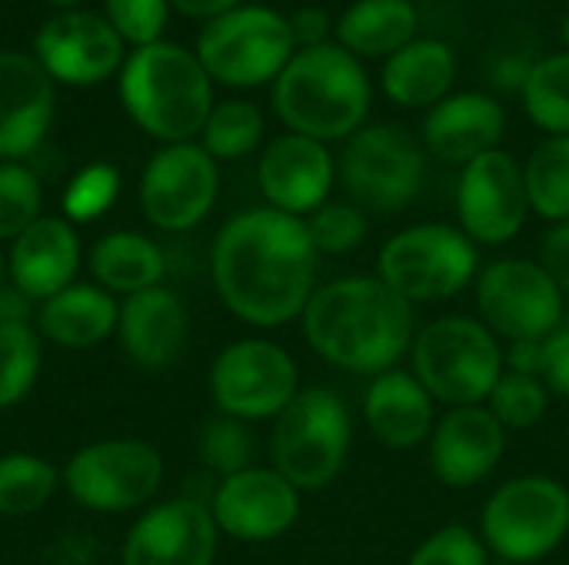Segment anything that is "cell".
I'll return each instance as SVG.
<instances>
[{"instance_id": "42", "label": "cell", "mask_w": 569, "mask_h": 565, "mask_svg": "<svg viewBox=\"0 0 569 565\" xmlns=\"http://www.w3.org/2000/svg\"><path fill=\"white\" fill-rule=\"evenodd\" d=\"M170 0H107V23L117 37L137 47L157 43L167 27Z\"/></svg>"}, {"instance_id": "10", "label": "cell", "mask_w": 569, "mask_h": 565, "mask_svg": "<svg viewBox=\"0 0 569 565\" xmlns=\"http://www.w3.org/2000/svg\"><path fill=\"white\" fill-rule=\"evenodd\" d=\"M473 300L477 316L507 346L543 340L567 323V293L533 256H497L483 263Z\"/></svg>"}, {"instance_id": "44", "label": "cell", "mask_w": 569, "mask_h": 565, "mask_svg": "<svg viewBox=\"0 0 569 565\" xmlns=\"http://www.w3.org/2000/svg\"><path fill=\"white\" fill-rule=\"evenodd\" d=\"M290 23V33H293V43L297 50H307V47H320V43H330V33L337 27V20L323 10V7H300L287 17Z\"/></svg>"}, {"instance_id": "36", "label": "cell", "mask_w": 569, "mask_h": 565, "mask_svg": "<svg viewBox=\"0 0 569 565\" xmlns=\"http://www.w3.org/2000/svg\"><path fill=\"white\" fill-rule=\"evenodd\" d=\"M253 453H257V440L250 433V423H240L223 413L207 420L197 436V456H200L203 470L220 480H227L240 470H250Z\"/></svg>"}, {"instance_id": "15", "label": "cell", "mask_w": 569, "mask_h": 565, "mask_svg": "<svg viewBox=\"0 0 569 565\" xmlns=\"http://www.w3.org/2000/svg\"><path fill=\"white\" fill-rule=\"evenodd\" d=\"M220 193L217 160L200 143H167L157 150L140 176V210L150 226L163 233H187L200 226Z\"/></svg>"}, {"instance_id": "12", "label": "cell", "mask_w": 569, "mask_h": 565, "mask_svg": "<svg viewBox=\"0 0 569 565\" xmlns=\"http://www.w3.org/2000/svg\"><path fill=\"white\" fill-rule=\"evenodd\" d=\"M207 390L217 413L233 416L240 423H273L303 386L297 360L280 343L263 336H243L227 343L213 356Z\"/></svg>"}, {"instance_id": "45", "label": "cell", "mask_w": 569, "mask_h": 565, "mask_svg": "<svg viewBox=\"0 0 569 565\" xmlns=\"http://www.w3.org/2000/svg\"><path fill=\"white\" fill-rule=\"evenodd\" d=\"M33 313H37V303H30L17 286H10V283L0 286V326L30 323Z\"/></svg>"}, {"instance_id": "49", "label": "cell", "mask_w": 569, "mask_h": 565, "mask_svg": "<svg viewBox=\"0 0 569 565\" xmlns=\"http://www.w3.org/2000/svg\"><path fill=\"white\" fill-rule=\"evenodd\" d=\"M3 280H7V256H3V250H0V286H3Z\"/></svg>"}, {"instance_id": "33", "label": "cell", "mask_w": 569, "mask_h": 565, "mask_svg": "<svg viewBox=\"0 0 569 565\" xmlns=\"http://www.w3.org/2000/svg\"><path fill=\"white\" fill-rule=\"evenodd\" d=\"M263 143V113L250 100H223L213 103L203 130L200 147L220 163V160H243Z\"/></svg>"}, {"instance_id": "29", "label": "cell", "mask_w": 569, "mask_h": 565, "mask_svg": "<svg viewBox=\"0 0 569 565\" xmlns=\"http://www.w3.org/2000/svg\"><path fill=\"white\" fill-rule=\"evenodd\" d=\"M90 276L110 296H133L150 286H160L167 276L163 250L133 230H113L100 236L90 250Z\"/></svg>"}, {"instance_id": "7", "label": "cell", "mask_w": 569, "mask_h": 565, "mask_svg": "<svg viewBox=\"0 0 569 565\" xmlns=\"http://www.w3.org/2000/svg\"><path fill=\"white\" fill-rule=\"evenodd\" d=\"M480 266V246L457 223H410L377 253V276L413 310L457 300Z\"/></svg>"}, {"instance_id": "34", "label": "cell", "mask_w": 569, "mask_h": 565, "mask_svg": "<svg viewBox=\"0 0 569 565\" xmlns=\"http://www.w3.org/2000/svg\"><path fill=\"white\" fill-rule=\"evenodd\" d=\"M40 333L33 323L0 326V410L23 403L40 376Z\"/></svg>"}, {"instance_id": "18", "label": "cell", "mask_w": 569, "mask_h": 565, "mask_svg": "<svg viewBox=\"0 0 569 565\" xmlns=\"http://www.w3.org/2000/svg\"><path fill=\"white\" fill-rule=\"evenodd\" d=\"M33 50L50 80L73 87H93L123 67V40L93 10H63L47 20L37 30Z\"/></svg>"}, {"instance_id": "23", "label": "cell", "mask_w": 569, "mask_h": 565, "mask_svg": "<svg viewBox=\"0 0 569 565\" xmlns=\"http://www.w3.org/2000/svg\"><path fill=\"white\" fill-rule=\"evenodd\" d=\"M187 336H190L187 303L167 283L123 296L117 316V340L133 366L147 373H160L173 366L183 356Z\"/></svg>"}, {"instance_id": "11", "label": "cell", "mask_w": 569, "mask_h": 565, "mask_svg": "<svg viewBox=\"0 0 569 565\" xmlns=\"http://www.w3.org/2000/svg\"><path fill=\"white\" fill-rule=\"evenodd\" d=\"M293 53L297 43L287 17L260 3H243L207 20L197 37V60L210 80L237 90L273 83Z\"/></svg>"}, {"instance_id": "25", "label": "cell", "mask_w": 569, "mask_h": 565, "mask_svg": "<svg viewBox=\"0 0 569 565\" xmlns=\"http://www.w3.org/2000/svg\"><path fill=\"white\" fill-rule=\"evenodd\" d=\"M77 270L80 236L67 216H40L10 243L7 253V280L30 303H43L77 283Z\"/></svg>"}, {"instance_id": "27", "label": "cell", "mask_w": 569, "mask_h": 565, "mask_svg": "<svg viewBox=\"0 0 569 565\" xmlns=\"http://www.w3.org/2000/svg\"><path fill=\"white\" fill-rule=\"evenodd\" d=\"M457 53L437 37H417L403 50L383 60L380 87L390 103L407 110H430L453 93L457 83Z\"/></svg>"}, {"instance_id": "39", "label": "cell", "mask_w": 569, "mask_h": 565, "mask_svg": "<svg viewBox=\"0 0 569 565\" xmlns=\"http://www.w3.org/2000/svg\"><path fill=\"white\" fill-rule=\"evenodd\" d=\"M43 190L30 167L0 163V240H17L40 220Z\"/></svg>"}, {"instance_id": "38", "label": "cell", "mask_w": 569, "mask_h": 565, "mask_svg": "<svg viewBox=\"0 0 569 565\" xmlns=\"http://www.w3.org/2000/svg\"><path fill=\"white\" fill-rule=\"evenodd\" d=\"M303 223L320 256H347L360 250L370 233V216L350 200H327Z\"/></svg>"}, {"instance_id": "28", "label": "cell", "mask_w": 569, "mask_h": 565, "mask_svg": "<svg viewBox=\"0 0 569 565\" xmlns=\"http://www.w3.org/2000/svg\"><path fill=\"white\" fill-rule=\"evenodd\" d=\"M420 13L413 0H353L333 27V37L353 57H393L417 40Z\"/></svg>"}, {"instance_id": "22", "label": "cell", "mask_w": 569, "mask_h": 565, "mask_svg": "<svg viewBox=\"0 0 569 565\" xmlns=\"http://www.w3.org/2000/svg\"><path fill=\"white\" fill-rule=\"evenodd\" d=\"M53 103V80L37 57L0 53V163H20L43 143Z\"/></svg>"}, {"instance_id": "20", "label": "cell", "mask_w": 569, "mask_h": 565, "mask_svg": "<svg viewBox=\"0 0 569 565\" xmlns=\"http://www.w3.org/2000/svg\"><path fill=\"white\" fill-rule=\"evenodd\" d=\"M333 183H337V157L320 140L300 133H280L260 153L257 186L267 206L280 213L307 220L313 210H320L330 200Z\"/></svg>"}, {"instance_id": "19", "label": "cell", "mask_w": 569, "mask_h": 565, "mask_svg": "<svg viewBox=\"0 0 569 565\" xmlns=\"http://www.w3.org/2000/svg\"><path fill=\"white\" fill-rule=\"evenodd\" d=\"M507 436L510 433L487 406H453L437 420L427 440L430 473L447 490H473L503 463Z\"/></svg>"}, {"instance_id": "3", "label": "cell", "mask_w": 569, "mask_h": 565, "mask_svg": "<svg viewBox=\"0 0 569 565\" xmlns=\"http://www.w3.org/2000/svg\"><path fill=\"white\" fill-rule=\"evenodd\" d=\"M373 87L360 57L337 40L297 50L283 73L273 80V110L287 133L320 143L350 140L367 127Z\"/></svg>"}, {"instance_id": "14", "label": "cell", "mask_w": 569, "mask_h": 565, "mask_svg": "<svg viewBox=\"0 0 569 565\" xmlns=\"http://www.w3.org/2000/svg\"><path fill=\"white\" fill-rule=\"evenodd\" d=\"M533 216L523 163L507 150H490L467 163L457 180V226L477 246L513 243Z\"/></svg>"}, {"instance_id": "47", "label": "cell", "mask_w": 569, "mask_h": 565, "mask_svg": "<svg viewBox=\"0 0 569 565\" xmlns=\"http://www.w3.org/2000/svg\"><path fill=\"white\" fill-rule=\"evenodd\" d=\"M560 37H563V43H567L569 50V10L563 13V20H560Z\"/></svg>"}, {"instance_id": "16", "label": "cell", "mask_w": 569, "mask_h": 565, "mask_svg": "<svg viewBox=\"0 0 569 565\" xmlns=\"http://www.w3.org/2000/svg\"><path fill=\"white\" fill-rule=\"evenodd\" d=\"M207 506L220 536L237 543H273L300 523L303 493L273 466L253 463L250 470L217 480Z\"/></svg>"}, {"instance_id": "17", "label": "cell", "mask_w": 569, "mask_h": 565, "mask_svg": "<svg viewBox=\"0 0 569 565\" xmlns=\"http://www.w3.org/2000/svg\"><path fill=\"white\" fill-rule=\"evenodd\" d=\"M220 529L193 496L150 506L127 533L120 565H213Z\"/></svg>"}, {"instance_id": "41", "label": "cell", "mask_w": 569, "mask_h": 565, "mask_svg": "<svg viewBox=\"0 0 569 565\" xmlns=\"http://www.w3.org/2000/svg\"><path fill=\"white\" fill-rule=\"evenodd\" d=\"M117 193H120V173L110 163H90L70 180L63 193V213L70 223L97 220L113 206Z\"/></svg>"}, {"instance_id": "31", "label": "cell", "mask_w": 569, "mask_h": 565, "mask_svg": "<svg viewBox=\"0 0 569 565\" xmlns=\"http://www.w3.org/2000/svg\"><path fill=\"white\" fill-rule=\"evenodd\" d=\"M60 490V470L37 453L0 456V516L20 519L40 513Z\"/></svg>"}, {"instance_id": "9", "label": "cell", "mask_w": 569, "mask_h": 565, "mask_svg": "<svg viewBox=\"0 0 569 565\" xmlns=\"http://www.w3.org/2000/svg\"><path fill=\"white\" fill-rule=\"evenodd\" d=\"M423 143L397 123H367L337 157V180L350 203L370 213L407 210L427 183Z\"/></svg>"}, {"instance_id": "35", "label": "cell", "mask_w": 569, "mask_h": 565, "mask_svg": "<svg viewBox=\"0 0 569 565\" xmlns=\"http://www.w3.org/2000/svg\"><path fill=\"white\" fill-rule=\"evenodd\" d=\"M550 400L553 396L540 380L507 370L483 406L497 416V423L507 433H527V430H533V426H540L547 420Z\"/></svg>"}, {"instance_id": "21", "label": "cell", "mask_w": 569, "mask_h": 565, "mask_svg": "<svg viewBox=\"0 0 569 565\" xmlns=\"http://www.w3.org/2000/svg\"><path fill=\"white\" fill-rule=\"evenodd\" d=\"M507 133V110L497 97L483 90H453L437 107L427 110L420 127V143L427 157L467 167L477 157L500 150Z\"/></svg>"}, {"instance_id": "13", "label": "cell", "mask_w": 569, "mask_h": 565, "mask_svg": "<svg viewBox=\"0 0 569 565\" xmlns=\"http://www.w3.org/2000/svg\"><path fill=\"white\" fill-rule=\"evenodd\" d=\"M163 483V456L147 440H100L80 446L60 470V486L90 513L147 506Z\"/></svg>"}, {"instance_id": "1", "label": "cell", "mask_w": 569, "mask_h": 565, "mask_svg": "<svg viewBox=\"0 0 569 565\" xmlns=\"http://www.w3.org/2000/svg\"><path fill=\"white\" fill-rule=\"evenodd\" d=\"M320 253L300 216L250 206L230 216L210 246V280L220 303L257 330H280L303 316Z\"/></svg>"}, {"instance_id": "4", "label": "cell", "mask_w": 569, "mask_h": 565, "mask_svg": "<svg viewBox=\"0 0 569 565\" xmlns=\"http://www.w3.org/2000/svg\"><path fill=\"white\" fill-rule=\"evenodd\" d=\"M120 100L130 120L163 147L193 143L213 110V80L197 53L157 40L123 60Z\"/></svg>"}, {"instance_id": "40", "label": "cell", "mask_w": 569, "mask_h": 565, "mask_svg": "<svg viewBox=\"0 0 569 565\" xmlns=\"http://www.w3.org/2000/svg\"><path fill=\"white\" fill-rule=\"evenodd\" d=\"M490 549L473 526L450 523L433 529L413 553L407 565H490Z\"/></svg>"}, {"instance_id": "46", "label": "cell", "mask_w": 569, "mask_h": 565, "mask_svg": "<svg viewBox=\"0 0 569 565\" xmlns=\"http://www.w3.org/2000/svg\"><path fill=\"white\" fill-rule=\"evenodd\" d=\"M180 13L187 17H197V20H213V17H223L237 7H243V0H170Z\"/></svg>"}, {"instance_id": "48", "label": "cell", "mask_w": 569, "mask_h": 565, "mask_svg": "<svg viewBox=\"0 0 569 565\" xmlns=\"http://www.w3.org/2000/svg\"><path fill=\"white\" fill-rule=\"evenodd\" d=\"M47 3H53V7H60V10H70V7H77V0H47Z\"/></svg>"}, {"instance_id": "43", "label": "cell", "mask_w": 569, "mask_h": 565, "mask_svg": "<svg viewBox=\"0 0 569 565\" xmlns=\"http://www.w3.org/2000/svg\"><path fill=\"white\" fill-rule=\"evenodd\" d=\"M537 260L543 263V270L560 283V290L569 300V220L547 226V233L540 236V250Z\"/></svg>"}, {"instance_id": "26", "label": "cell", "mask_w": 569, "mask_h": 565, "mask_svg": "<svg viewBox=\"0 0 569 565\" xmlns=\"http://www.w3.org/2000/svg\"><path fill=\"white\" fill-rule=\"evenodd\" d=\"M120 303L97 283H70L50 300L37 303L33 330L60 350H93L117 336Z\"/></svg>"}, {"instance_id": "2", "label": "cell", "mask_w": 569, "mask_h": 565, "mask_svg": "<svg viewBox=\"0 0 569 565\" xmlns=\"http://www.w3.org/2000/svg\"><path fill=\"white\" fill-rule=\"evenodd\" d=\"M307 346L333 370L380 376L410 356L417 310L400 300L377 273H350L320 283L300 316Z\"/></svg>"}, {"instance_id": "24", "label": "cell", "mask_w": 569, "mask_h": 565, "mask_svg": "<svg viewBox=\"0 0 569 565\" xmlns=\"http://www.w3.org/2000/svg\"><path fill=\"white\" fill-rule=\"evenodd\" d=\"M437 400L427 393V386L403 366L380 373L367 383L360 400V420L363 430L393 453H407L417 446H427L433 426H437Z\"/></svg>"}, {"instance_id": "8", "label": "cell", "mask_w": 569, "mask_h": 565, "mask_svg": "<svg viewBox=\"0 0 569 565\" xmlns=\"http://www.w3.org/2000/svg\"><path fill=\"white\" fill-rule=\"evenodd\" d=\"M477 533L500 563H543L569 539L567 483L547 473H523L500 483L483 503Z\"/></svg>"}, {"instance_id": "30", "label": "cell", "mask_w": 569, "mask_h": 565, "mask_svg": "<svg viewBox=\"0 0 569 565\" xmlns=\"http://www.w3.org/2000/svg\"><path fill=\"white\" fill-rule=\"evenodd\" d=\"M523 176L533 216L547 226L569 220V137H543L530 150Z\"/></svg>"}, {"instance_id": "32", "label": "cell", "mask_w": 569, "mask_h": 565, "mask_svg": "<svg viewBox=\"0 0 569 565\" xmlns=\"http://www.w3.org/2000/svg\"><path fill=\"white\" fill-rule=\"evenodd\" d=\"M520 100L533 127L547 137H569V50L533 60Z\"/></svg>"}, {"instance_id": "5", "label": "cell", "mask_w": 569, "mask_h": 565, "mask_svg": "<svg viewBox=\"0 0 569 565\" xmlns=\"http://www.w3.org/2000/svg\"><path fill=\"white\" fill-rule=\"evenodd\" d=\"M410 373L447 410L483 406L507 373V346L480 316L447 313L417 330Z\"/></svg>"}, {"instance_id": "6", "label": "cell", "mask_w": 569, "mask_h": 565, "mask_svg": "<svg viewBox=\"0 0 569 565\" xmlns=\"http://www.w3.org/2000/svg\"><path fill=\"white\" fill-rule=\"evenodd\" d=\"M353 446V413L337 390L303 386L273 420L270 466L300 493H323L337 483Z\"/></svg>"}, {"instance_id": "37", "label": "cell", "mask_w": 569, "mask_h": 565, "mask_svg": "<svg viewBox=\"0 0 569 565\" xmlns=\"http://www.w3.org/2000/svg\"><path fill=\"white\" fill-rule=\"evenodd\" d=\"M507 370L540 380L550 396L569 400V326L563 323L543 340L507 346Z\"/></svg>"}]
</instances>
